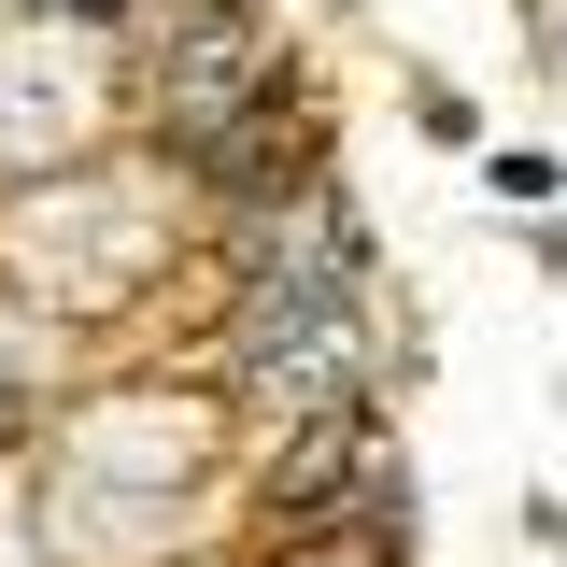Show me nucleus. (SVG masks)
<instances>
[{
	"label": "nucleus",
	"instance_id": "f257e3e1",
	"mask_svg": "<svg viewBox=\"0 0 567 567\" xmlns=\"http://www.w3.org/2000/svg\"><path fill=\"white\" fill-rule=\"evenodd\" d=\"M483 185H496V199H525V213H539V199H554V185H567V171H554V156H525V142H511V156H496Z\"/></svg>",
	"mask_w": 567,
	"mask_h": 567
}]
</instances>
